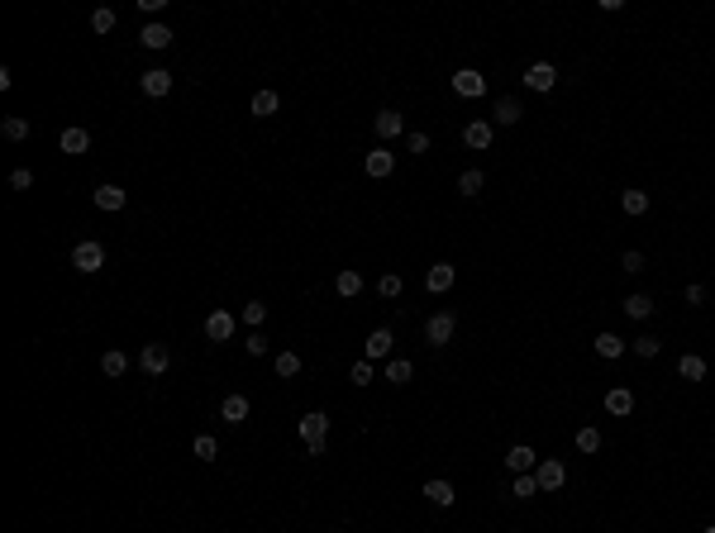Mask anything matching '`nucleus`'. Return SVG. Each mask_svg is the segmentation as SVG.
Masks as SVG:
<instances>
[{
	"instance_id": "49530a36",
	"label": "nucleus",
	"mask_w": 715,
	"mask_h": 533,
	"mask_svg": "<svg viewBox=\"0 0 715 533\" xmlns=\"http://www.w3.org/2000/svg\"><path fill=\"white\" fill-rule=\"evenodd\" d=\"M706 533H715V524H711V529H706Z\"/></svg>"
},
{
	"instance_id": "7c9ffc66",
	"label": "nucleus",
	"mask_w": 715,
	"mask_h": 533,
	"mask_svg": "<svg viewBox=\"0 0 715 533\" xmlns=\"http://www.w3.org/2000/svg\"><path fill=\"white\" fill-rule=\"evenodd\" d=\"M0 134H5V139H10V143H19V139H29V124H24L19 114H10V119L0 124Z\"/></svg>"
},
{
	"instance_id": "c85d7f7f",
	"label": "nucleus",
	"mask_w": 715,
	"mask_h": 533,
	"mask_svg": "<svg viewBox=\"0 0 715 533\" xmlns=\"http://www.w3.org/2000/svg\"><path fill=\"white\" fill-rule=\"evenodd\" d=\"M625 314L639 324V319H649V314H653V300L649 296H630V300H625Z\"/></svg>"
},
{
	"instance_id": "9b49d317",
	"label": "nucleus",
	"mask_w": 715,
	"mask_h": 533,
	"mask_svg": "<svg viewBox=\"0 0 715 533\" xmlns=\"http://www.w3.org/2000/svg\"><path fill=\"white\" fill-rule=\"evenodd\" d=\"M167 91H172V72H162V67H153V72H143V95H153V100H162Z\"/></svg>"
},
{
	"instance_id": "f257e3e1",
	"label": "nucleus",
	"mask_w": 715,
	"mask_h": 533,
	"mask_svg": "<svg viewBox=\"0 0 715 533\" xmlns=\"http://www.w3.org/2000/svg\"><path fill=\"white\" fill-rule=\"evenodd\" d=\"M72 266H77V271H86V276H91V271H100V266H105V248H100V243H91V238H86V243H77V248H72Z\"/></svg>"
},
{
	"instance_id": "7ed1b4c3",
	"label": "nucleus",
	"mask_w": 715,
	"mask_h": 533,
	"mask_svg": "<svg viewBox=\"0 0 715 533\" xmlns=\"http://www.w3.org/2000/svg\"><path fill=\"white\" fill-rule=\"evenodd\" d=\"M167 362H172V352L162 343H143V352H139V367L148 372V377H162L167 372Z\"/></svg>"
},
{
	"instance_id": "412c9836",
	"label": "nucleus",
	"mask_w": 715,
	"mask_h": 533,
	"mask_svg": "<svg viewBox=\"0 0 715 533\" xmlns=\"http://www.w3.org/2000/svg\"><path fill=\"white\" fill-rule=\"evenodd\" d=\"M425 500H429V505H439V510H448V505L458 500V495H453V486H448V481H429V486H425Z\"/></svg>"
},
{
	"instance_id": "58836bf2",
	"label": "nucleus",
	"mask_w": 715,
	"mask_h": 533,
	"mask_svg": "<svg viewBox=\"0 0 715 533\" xmlns=\"http://www.w3.org/2000/svg\"><path fill=\"white\" fill-rule=\"evenodd\" d=\"M377 291H381L386 300H391V296H401V276H396V271H386V276L377 281Z\"/></svg>"
},
{
	"instance_id": "20e7f679",
	"label": "nucleus",
	"mask_w": 715,
	"mask_h": 533,
	"mask_svg": "<svg viewBox=\"0 0 715 533\" xmlns=\"http://www.w3.org/2000/svg\"><path fill=\"white\" fill-rule=\"evenodd\" d=\"M453 91H458L462 100H477V95L487 91V77H482V72H477V67H462L458 77H453Z\"/></svg>"
},
{
	"instance_id": "c9c22d12",
	"label": "nucleus",
	"mask_w": 715,
	"mask_h": 533,
	"mask_svg": "<svg viewBox=\"0 0 715 533\" xmlns=\"http://www.w3.org/2000/svg\"><path fill=\"white\" fill-rule=\"evenodd\" d=\"M577 448H582V453H596V448H601V429H577Z\"/></svg>"
},
{
	"instance_id": "a19ab883",
	"label": "nucleus",
	"mask_w": 715,
	"mask_h": 533,
	"mask_svg": "<svg viewBox=\"0 0 715 533\" xmlns=\"http://www.w3.org/2000/svg\"><path fill=\"white\" fill-rule=\"evenodd\" d=\"M658 348H663V343H658V338H649V333H644V338H639V343H635V352H639V357H658Z\"/></svg>"
},
{
	"instance_id": "aec40b11",
	"label": "nucleus",
	"mask_w": 715,
	"mask_h": 533,
	"mask_svg": "<svg viewBox=\"0 0 715 533\" xmlns=\"http://www.w3.org/2000/svg\"><path fill=\"white\" fill-rule=\"evenodd\" d=\"M277 105H282V100H277V91H253V100H248V110H253L258 119L277 114Z\"/></svg>"
},
{
	"instance_id": "393cba45",
	"label": "nucleus",
	"mask_w": 715,
	"mask_h": 533,
	"mask_svg": "<svg viewBox=\"0 0 715 533\" xmlns=\"http://www.w3.org/2000/svg\"><path fill=\"white\" fill-rule=\"evenodd\" d=\"M510 495H520V500L539 495V476H534V471H520V476H515V486H510Z\"/></svg>"
},
{
	"instance_id": "5701e85b",
	"label": "nucleus",
	"mask_w": 715,
	"mask_h": 533,
	"mask_svg": "<svg viewBox=\"0 0 715 533\" xmlns=\"http://www.w3.org/2000/svg\"><path fill=\"white\" fill-rule=\"evenodd\" d=\"M401 129H406V119H401L396 110H381L377 114V134H381V139H396Z\"/></svg>"
},
{
	"instance_id": "a878e982",
	"label": "nucleus",
	"mask_w": 715,
	"mask_h": 533,
	"mask_svg": "<svg viewBox=\"0 0 715 533\" xmlns=\"http://www.w3.org/2000/svg\"><path fill=\"white\" fill-rule=\"evenodd\" d=\"M520 100H510V95H506V100H496V124H520Z\"/></svg>"
},
{
	"instance_id": "39448f33",
	"label": "nucleus",
	"mask_w": 715,
	"mask_h": 533,
	"mask_svg": "<svg viewBox=\"0 0 715 533\" xmlns=\"http://www.w3.org/2000/svg\"><path fill=\"white\" fill-rule=\"evenodd\" d=\"M453 329H458V319H453L448 310H439V314L425 324V333H429V343H434V348H444L448 338H453Z\"/></svg>"
},
{
	"instance_id": "b1692460",
	"label": "nucleus",
	"mask_w": 715,
	"mask_h": 533,
	"mask_svg": "<svg viewBox=\"0 0 715 533\" xmlns=\"http://www.w3.org/2000/svg\"><path fill=\"white\" fill-rule=\"evenodd\" d=\"M677 377H682V381H701V377H706V362H701L697 352H687V357L677 362Z\"/></svg>"
},
{
	"instance_id": "f03ea898",
	"label": "nucleus",
	"mask_w": 715,
	"mask_h": 533,
	"mask_svg": "<svg viewBox=\"0 0 715 533\" xmlns=\"http://www.w3.org/2000/svg\"><path fill=\"white\" fill-rule=\"evenodd\" d=\"M324 434H329V414L324 409H310L301 419V438H305V448H319L324 443Z\"/></svg>"
},
{
	"instance_id": "bb28decb",
	"label": "nucleus",
	"mask_w": 715,
	"mask_h": 533,
	"mask_svg": "<svg viewBox=\"0 0 715 533\" xmlns=\"http://www.w3.org/2000/svg\"><path fill=\"white\" fill-rule=\"evenodd\" d=\"M125 367H129V357L120 352V348H110V352L100 357V372H105V377H125Z\"/></svg>"
},
{
	"instance_id": "a18cd8bd",
	"label": "nucleus",
	"mask_w": 715,
	"mask_h": 533,
	"mask_svg": "<svg viewBox=\"0 0 715 533\" xmlns=\"http://www.w3.org/2000/svg\"><path fill=\"white\" fill-rule=\"evenodd\" d=\"M620 266H625V271H639V266H644V257H639V252H625V262H620Z\"/></svg>"
},
{
	"instance_id": "473e14b6",
	"label": "nucleus",
	"mask_w": 715,
	"mask_h": 533,
	"mask_svg": "<svg viewBox=\"0 0 715 533\" xmlns=\"http://www.w3.org/2000/svg\"><path fill=\"white\" fill-rule=\"evenodd\" d=\"M386 381H396V386H406V381H411V362H406V357L386 362Z\"/></svg>"
},
{
	"instance_id": "ddd939ff",
	"label": "nucleus",
	"mask_w": 715,
	"mask_h": 533,
	"mask_svg": "<svg viewBox=\"0 0 715 533\" xmlns=\"http://www.w3.org/2000/svg\"><path fill=\"white\" fill-rule=\"evenodd\" d=\"M363 167H367V176H391V167H396V157L386 153V148H372V153L363 157Z\"/></svg>"
},
{
	"instance_id": "2f4dec72",
	"label": "nucleus",
	"mask_w": 715,
	"mask_h": 533,
	"mask_svg": "<svg viewBox=\"0 0 715 533\" xmlns=\"http://www.w3.org/2000/svg\"><path fill=\"white\" fill-rule=\"evenodd\" d=\"M596 352H601V357H620V352H625V338H615V333H601V338H596Z\"/></svg>"
},
{
	"instance_id": "0eeeda50",
	"label": "nucleus",
	"mask_w": 715,
	"mask_h": 533,
	"mask_svg": "<svg viewBox=\"0 0 715 533\" xmlns=\"http://www.w3.org/2000/svg\"><path fill=\"white\" fill-rule=\"evenodd\" d=\"M534 476H539V490H558L563 481H568V471H563V462H554V457H544L539 467H534Z\"/></svg>"
},
{
	"instance_id": "6ab92c4d",
	"label": "nucleus",
	"mask_w": 715,
	"mask_h": 533,
	"mask_svg": "<svg viewBox=\"0 0 715 533\" xmlns=\"http://www.w3.org/2000/svg\"><path fill=\"white\" fill-rule=\"evenodd\" d=\"M605 409H610V414H630V409H635V391H625V386L605 391Z\"/></svg>"
},
{
	"instance_id": "c03bdc74",
	"label": "nucleus",
	"mask_w": 715,
	"mask_h": 533,
	"mask_svg": "<svg viewBox=\"0 0 715 533\" xmlns=\"http://www.w3.org/2000/svg\"><path fill=\"white\" fill-rule=\"evenodd\" d=\"M411 153H429V134H411Z\"/></svg>"
},
{
	"instance_id": "a211bd4d",
	"label": "nucleus",
	"mask_w": 715,
	"mask_h": 533,
	"mask_svg": "<svg viewBox=\"0 0 715 533\" xmlns=\"http://www.w3.org/2000/svg\"><path fill=\"white\" fill-rule=\"evenodd\" d=\"M139 43L158 53V48H167V43H172V29H167V24H148V29L139 33Z\"/></svg>"
},
{
	"instance_id": "4468645a",
	"label": "nucleus",
	"mask_w": 715,
	"mask_h": 533,
	"mask_svg": "<svg viewBox=\"0 0 715 533\" xmlns=\"http://www.w3.org/2000/svg\"><path fill=\"white\" fill-rule=\"evenodd\" d=\"M91 200H95V210H125V190L105 181V186H95V195H91Z\"/></svg>"
},
{
	"instance_id": "37998d69",
	"label": "nucleus",
	"mask_w": 715,
	"mask_h": 533,
	"mask_svg": "<svg viewBox=\"0 0 715 533\" xmlns=\"http://www.w3.org/2000/svg\"><path fill=\"white\" fill-rule=\"evenodd\" d=\"M10 181H15V186H19V190H29V186H33V172H29V167H19V172H15V176H10Z\"/></svg>"
},
{
	"instance_id": "4be33fe9",
	"label": "nucleus",
	"mask_w": 715,
	"mask_h": 533,
	"mask_svg": "<svg viewBox=\"0 0 715 533\" xmlns=\"http://www.w3.org/2000/svg\"><path fill=\"white\" fill-rule=\"evenodd\" d=\"M334 291H339V296H358V291H363V276H358L353 266H344V271L334 276Z\"/></svg>"
},
{
	"instance_id": "c756f323",
	"label": "nucleus",
	"mask_w": 715,
	"mask_h": 533,
	"mask_svg": "<svg viewBox=\"0 0 715 533\" xmlns=\"http://www.w3.org/2000/svg\"><path fill=\"white\" fill-rule=\"evenodd\" d=\"M191 453H196V457H201V462H215V457H220V443H215V438H210V434H201V438H196V443H191Z\"/></svg>"
},
{
	"instance_id": "f704fd0d",
	"label": "nucleus",
	"mask_w": 715,
	"mask_h": 533,
	"mask_svg": "<svg viewBox=\"0 0 715 533\" xmlns=\"http://www.w3.org/2000/svg\"><path fill=\"white\" fill-rule=\"evenodd\" d=\"M301 372V357L296 352H277V377H296Z\"/></svg>"
},
{
	"instance_id": "f3484780",
	"label": "nucleus",
	"mask_w": 715,
	"mask_h": 533,
	"mask_svg": "<svg viewBox=\"0 0 715 533\" xmlns=\"http://www.w3.org/2000/svg\"><path fill=\"white\" fill-rule=\"evenodd\" d=\"M391 343H396V338H391V329H372V333H367V362H372V357H386V352H391Z\"/></svg>"
},
{
	"instance_id": "e433bc0d",
	"label": "nucleus",
	"mask_w": 715,
	"mask_h": 533,
	"mask_svg": "<svg viewBox=\"0 0 715 533\" xmlns=\"http://www.w3.org/2000/svg\"><path fill=\"white\" fill-rule=\"evenodd\" d=\"M263 319H268V305H263V300H248V305H243V324H253V329H258Z\"/></svg>"
},
{
	"instance_id": "ea45409f",
	"label": "nucleus",
	"mask_w": 715,
	"mask_h": 533,
	"mask_svg": "<svg viewBox=\"0 0 715 533\" xmlns=\"http://www.w3.org/2000/svg\"><path fill=\"white\" fill-rule=\"evenodd\" d=\"M349 377H353V386H372V362H358Z\"/></svg>"
},
{
	"instance_id": "cd10ccee",
	"label": "nucleus",
	"mask_w": 715,
	"mask_h": 533,
	"mask_svg": "<svg viewBox=\"0 0 715 533\" xmlns=\"http://www.w3.org/2000/svg\"><path fill=\"white\" fill-rule=\"evenodd\" d=\"M620 205H625V215H644L649 210V190H625Z\"/></svg>"
},
{
	"instance_id": "9d476101",
	"label": "nucleus",
	"mask_w": 715,
	"mask_h": 533,
	"mask_svg": "<svg viewBox=\"0 0 715 533\" xmlns=\"http://www.w3.org/2000/svg\"><path fill=\"white\" fill-rule=\"evenodd\" d=\"M554 81H558V72L549 63H534L524 72V86H529V91H554Z\"/></svg>"
},
{
	"instance_id": "dca6fc26",
	"label": "nucleus",
	"mask_w": 715,
	"mask_h": 533,
	"mask_svg": "<svg viewBox=\"0 0 715 533\" xmlns=\"http://www.w3.org/2000/svg\"><path fill=\"white\" fill-rule=\"evenodd\" d=\"M220 419H224V424H243V419H248V400H243V395H224Z\"/></svg>"
},
{
	"instance_id": "72a5a7b5",
	"label": "nucleus",
	"mask_w": 715,
	"mask_h": 533,
	"mask_svg": "<svg viewBox=\"0 0 715 533\" xmlns=\"http://www.w3.org/2000/svg\"><path fill=\"white\" fill-rule=\"evenodd\" d=\"M482 186H487V176H482V172H462V176H458V190H462V195H477Z\"/></svg>"
},
{
	"instance_id": "4c0bfd02",
	"label": "nucleus",
	"mask_w": 715,
	"mask_h": 533,
	"mask_svg": "<svg viewBox=\"0 0 715 533\" xmlns=\"http://www.w3.org/2000/svg\"><path fill=\"white\" fill-rule=\"evenodd\" d=\"M91 29H95V33H110V29H115V10H95V15H91Z\"/></svg>"
},
{
	"instance_id": "6e6552de",
	"label": "nucleus",
	"mask_w": 715,
	"mask_h": 533,
	"mask_svg": "<svg viewBox=\"0 0 715 533\" xmlns=\"http://www.w3.org/2000/svg\"><path fill=\"white\" fill-rule=\"evenodd\" d=\"M453 281H458V266H448V262H434V266H429V276H425V286L434 291V296H444Z\"/></svg>"
},
{
	"instance_id": "423d86ee",
	"label": "nucleus",
	"mask_w": 715,
	"mask_h": 533,
	"mask_svg": "<svg viewBox=\"0 0 715 533\" xmlns=\"http://www.w3.org/2000/svg\"><path fill=\"white\" fill-rule=\"evenodd\" d=\"M506 467L515 471V476H520V471H534V467H539V453H534L529 443H515V448L506 453Z\"/></svg>"
},
{
	"instance_id": "1a4fd4ad",
	"label": "nucleus",
	"mask_w": 715,
	"mask_h": 533,
	"mask_svg": "<svg viewBox=\"0 0 715 533\" xmlns=\"http://www.w3.org/2000/svg\"><path fill=\"white\" fill-rule=\"evenodd\" d=\"M58 148H63L67 157H81L91 148V134H86V129H63V134H58Z\"/></svg>"
},
{
	"instance_id": "f8f14e48",
	"label": "nucleus",
	"mask_w": 715,
	"mask_h": 533,
	"mask_svg": "<svg viewBox=\"0 0 715 533\" xmlns=\"http://www.w3.org/2000/svg\"><path fill=\"white\" fill-rule=\"evenodd\" d=\"M492 139H496V129L487 124V119H472V124L462 129V143H467V148H492Z\"/></svg>"
},
{
	"instance_id": "79ce46f5",
	"label": "nucleus",
	"mask_w": 715,
	"mask_h": 533,
	"mask_svg": "<svg viewBox=\"0 0 715 533\" xmlns=\"http://www.w3.org/2000/svg\"><path fill=\"white\" fill-rule=\"evenodd\" d=\"M243 352H248V357H263V352H268V338H263V333H253V338L243 343Z\"/></svg>"
},
{
	"instance_id": "2eb2a0df",
	"label": "nucleus",
	"mask_w": 715,
	"mask_h": 533,
	"mask_svg": "<svg viewBox=\"0 0 715 533\" xmlns=\"http://www.w3.org/2000/svg\"><path fill=\"white\" fill-rule=\"evenodd\" d=\"M206 333H210V338H215V343H224V338L234 333V314L215 310V314H210V319H206Z\"/></svg>"
}]
</instances>
